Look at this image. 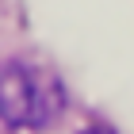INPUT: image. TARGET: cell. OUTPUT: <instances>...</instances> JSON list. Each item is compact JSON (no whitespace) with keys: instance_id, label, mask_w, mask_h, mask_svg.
Here are the masks:
<instances>
[{"instance_id":"cell-2","label":"cell","mask_w":134,"mask_h":134,"mask_svg":"<svg viewBox=\"0 0 134 134\" xmlns=\"http://www.w3.org/2000/svg\"><path fill=\"white\" fill-rule=\"evenodd\" d=\"M81 134H115V130H107V126H88V130H81Z\"/></svg>"},{"instance_id":"cell-1","label":"cell","mask_w":134,"mask_h":134,"mask_svg":"<svg viewBox=\"0 0 134 134\" xmlns=\"http://www.w3.org/2000/svg\"><path fill=\"white\" fill-rule=\"evenodd\" d=\"M62 107H65V92L54 73L27 62L0 65V123L15 130H38L54 123Z\"/></svg>"}]
</instances>
